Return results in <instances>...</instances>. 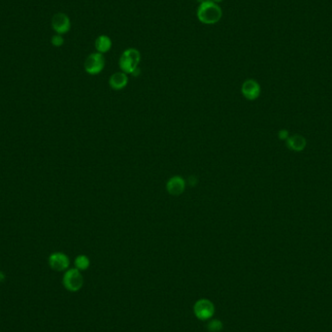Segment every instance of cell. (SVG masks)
I'll use <instances>...</instances> for the list:
<instances>
[{
	"mask_svg": "<svg viewBox=\"0 0 332 332\" xmlns=\"http://www.w3.org/2000/svg\"><path fill=\"white\" fill-rule=\"evenodd\" d=\"M197 19L204 25H215L219 23L222 17V10L219 4L212 1L200 3L197 12Z\"/></svg>",
	"mask_w": 332,
	"mask_h": 332,
	"instance_id": "obj_1",
	"label": "cell"
},
{
	"mask_svg": "<svg viewBox=\"0 0 332 332\" xmlns=\"http://www.w3.org/2000/svg\"><path fill=\"white\" fill-rule=\"evenodd\" d=\"M141 61V55L140 52L134 48H129L126 50L119 62L120 68L122 69L123 72L126 74H133V72L138 68V64Z\"/></svg>",
	"mask_w": 332,
	"mask_h": 332,
	"instance_id": "obj_2",
	"label": "cell"
},
{
	"mask_svg": "<svg viewBox=\"0 0 332 332\" xmlns=\"http://www.w3.org/2000/svg\"><path fill=\"white\" fill-rule=\"evenodd\" d=\"M63 284L67 290L76 292L83 287L84 277L77 268H70L65 271L63 278Z\"/></svg>",
	"mask_w": 332,
	"mask_h": 332,
	"instance_id": "obj_3",
	"label": "cell"
},
{
	"mask_svg": "<svg viewBox=\"0 0 332 332\" xmlns=\"http://www.w3.org/2000/svg\"><path fill=\"white\" fill-rule=\"evenodd\" d=\"M193 313L198 319L209 320L215 315V305L207 298L198 299L193 305Z\"/></svg>",
	"mask_w": 332,
	"mask_h": 332,
	"instance_id": "obj_4",
	"label": "cell"
},
{
	"mask_svg": "<svg viewBox=\"0 0 332 332\" xmlns=\"http://www.w3.org/2000/svg\"><path fill=\"white\" fill-rule=\"evenodd\" d=\"M105 67V58L100 53L91 54L85 62V70L90 75L99 74Z\"/></svg>",
	"mask_w": 332,
	"mask_h": 332,
	"instance_id": "obj_5",
	"label": "cell"
},
{
	"mask_svg": "<svg viewBox=\"0 0 332 332\" xmlns=\"http://www.w3.org/2000/svg\"><path fill=\"white\" fill-rule=\"evenodd\" d=\"M48 262L50 267L57 272L66 271L70 265L69 257L62 252H56L51 253Z\"/></svg>",
	"mask_w": 332,
	"mask_h": 332,
	"instance_id": "obj_6",
	"label": "cell"
},
{
	"mask_svg": "<svg viewBox=\"0 0 332 332\" xmlns=\"http://www.w3.org/2000/svg\"><path fill=\"white\" fill-rule=\"evenodd\" d=\"M52 28L57 34H64L70 31L71 23L69 17L64 13H58L52 19Z\"/></svg>",
	"mask_w": 332,
	"mask_h": 332,
	"instance_id": "obj_7",
	"label": "cell"
},
{
	"mask_svg": "<svg viewBox=\"0 0 332 332\" xmlns=\"http://www.w3.org/2000/svg\"><path fill=\"white\" fill-rule=\"evenodd\" d=\"M186 180L179 175L171 177L166 182V190L172 196H179L184 193L186 190Z\"/></svg>",
	"mask_w": 332,
	"mask_h": 332,
	"instance_id": "obj_8",
	"label": "cell"
},
{
	"mask_svg": "<svg viewBox=\"0 0 332 332\" xmlns=\"http://www.w3.org/2000/svg\"><path fill=\"white\" fill-rule=\"evenodd\" d=\"M241 93L246 99L255 100L260 95V86L255 80H246L241 87Z\"/></svg>",
	"mask_w": 332,
	"mask_h": 332,
	"instance_id": "obj_9",
	"label": "cell"
},
{
	"mask_svg": "<svg viewBox=\"0 0 332 332\" xmlns=\"http://www.w3.org/2000/svg\"><path fill=\"white\" fill-rule=\"evenodd\" d=\"M128 84V76L125 72H116L109 79V86L112 90L121 91Z\"/></svg>",
	"mask_w": 332,
	"mask_h": 332,
	"instance_id": "obj_10",
	"label": "cell"
},
{
	"mask_svg": "<svg viewBox=\"0 0 332 332\" xmlns=\"http://www.w3.org/2000/svg\"><path fill=\"white\" fill-rule=\"evenodd\" d=\"M286 147L291 151L301 152L306 147V140L303 136L298 134L290 136L286 139Z\"/></svg>",
	"mask_w": 332,
	"mask_h": 332,
	"instance_id": "obj_11",
	"label": "cell"
},
{
	"mask_svg": "<svg viewBox=\"0 0 332 332\" xmlns=\"http://www.w3.org/2000/svg\"><path fill=\"white\" fill-rule=\"evenodd\" d=\"M112 48V40L107 35H100L95 40V49L97 53L105 54L109 52Z\"/></svg>",
	"mask_w": 332,
	"mask_h": 332,
	"instance_id": "obj_12",
	"label": "cell"
},
{
	"mask_svg": "<svg viewBox=\"0 0 332 332\" xmlns=\"http://www.w3.org/2000/svg\"><path fill=\"white\" fill-rule=\"evenodd\" d=\"M74 264H75V268H77L78 270L85 271V270H87L90 267L91 260H90V258L87 255L80 254V255H78L75 258Z\"/></svg>",
	"mask_w": 332,
	"mask_h": 332,
	"instance_id": "obj_13",
	"label": "cell"
},
{
	"mask_svg": "<svg viewBox=\"0 0 332 332\" xmlns=\"http://www.w3.org/2000/svg\"><path fill=\"white\" fill-rule=\"evenodd\" d=\"M223 329V323L218 318L210 319L207 324V330L209 332H221Z\"/></svg>",
	"mask_w": 332,
	"mask_h": 332,
	"instance_id": "obj_14",
	"label": "cell"
},
{
	"mask_svg": "<svg viewBox=\"0 0 332 332\" xmlns=\"http://www.w3.org/2000/svg\"><path fill=\"white\" fill-rule=\"evenodd\" d=\"M51 43L55 47H62L64 44V39L61 34H56L52 37Z\"/></svg>",
	"mask_w": 332,
	"mask_h": 332,
	"instance_id": "obj_15",
	"label": "cell"
},
{
	"mask_svg": "<svg viewBox=\"0 0 332 332\" xmlns=\"http://www.w3.org/2000/svg\"><path fill=\"white\" fill-rule=\"evenodd\" d=\"M278 137H279L281 140H285V141H286V139L289 137L288 131H287L286 129H281V130L279 131V133H278Z\"/></svg>",
	"mask_w": 332,
	"mask_h": 332,
	"instance_id": "obj_16",
	"label": "cell"
},
{
	"mask_svg": "<svg viewBox=\"0 0 332 332\" xmlns=\"http://www.w3.org/2000/svg\"><path fill=\"white\" fill-rule=\"evenodd\" d=\"M5 278H6L5 274L2 271H0V283H2L5 280Z\"/></svg>",
	"mask_w": 332,
	"mask_h": 332,
	"instance_id": "obj_17",
	"label": "cell"
},
{
	"mask_svg": "<svg viewBox=\"0 0 332 332\" xmlns=\"http://www.w3.org/2000/svg\"><path fill=\"white\" fill-rule=\"evenodd\" d=\"M210 1H212V2H214V3H217V4H219L220 2H222L223 0H210Z\"/></svg>",
	"mask_w": 332,
	"mask_h": 332,
	"instance_id": "obj_18",
	"label": "cell"
},
{
	"mask_svg": "<svg viewBox=\"0 0 332 332\" xmlns=\"http://www.w3.org/2000/svg\"><path fill=\"white\" fill-rule=\"evenodd\" d=\"M196 1H198L199 3H204V2H207V1H210V0H196Z\"/></svg>",
	"mask_w": 332,
	"mask_h": 332,
	"instance_id": "obj_19",
	"label": "cell"
}]
</instances>
